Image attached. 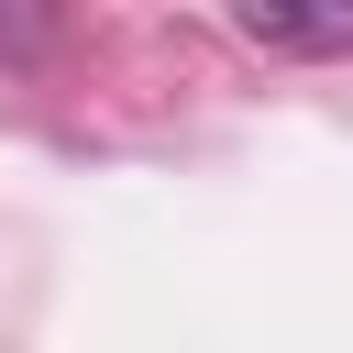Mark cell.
Listing matches in <instances>:
<instances>
[{"label":"cell","mask_w":353,"mask_h":353,"mask_svg":"<svg viewBox=\"0 0 353 353\" xmlns=\"http://www.w3.org/2000/svg\"><path fill=\"white\" fill-rule=\"evenodd\" d=\"M232 33H243V44H265V55H353V0H331V11L243 0V11H232Z\"/></svg>","instance_id":"obj_1"}]
</instances>
